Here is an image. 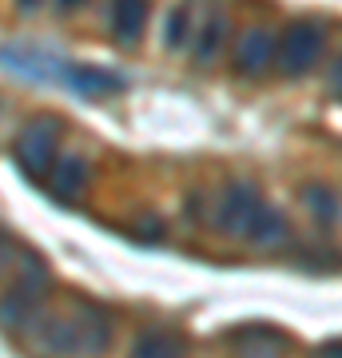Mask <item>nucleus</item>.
Returning <instances> with one entry per match:
<instances>
[{
  "instance_id": "39448f33",
  "label": "nucleus",
  "mask_w": 342,
  "mask_h": 358,
  "mask_svg": "<svg viewBox=\"0 0 342 358\" xmlns=\"http://www.w3.org/2000/svg\"><path fill=\"white\" fill-rule=\"evenodd\" d=\"M263 207V195H259V187L255 183H231L227 192H223V199H219V231H227V235H247V227H251L255 211Z\"/></svg>"
},
{
  "instance_id": "9b49d317",
  "label": "nucleus",
  "mask_w": 342,
  "mask_h": 358,
  "mask_svg": "<svg viewBox=\"0 0 342 358\" xmlns=\"http://www.w3.org/2000/svg\"><path fill=\"white\" fill-rule=\"evenodd\" d=\"M131 358H187V343L176 331H143L131 343Z\"/></svg>"
},
{
  "instance_id": "f257e3e1",
  "label": "nucleus",
  "mask_w": 342,
  "mask_h": 358,
  "mask_svg": "<svg viewBox=\"0 0 342 358\" xmlns=\"http://www.w3.org/2000/svg\"><path fill=\"white\" fill-rule=\"evenodd\" d=\"M112 331L104 310L80 303L76 315H52L40 322V346L56 358H80V355H100L108 346Z\"/></svg>"
},
{
  "instance_id": "2eb2a0df",
  "label": "nucleus",
  "mask_w": 342,
  "mask_h": 358,
  "mask_svg": "<svg viewBox=\"0 0 342 358\" xmlns=\"http://www.w3.org/2000/svg\"><path fill=\"white\" fill-rule=\"evenodd\" d=\"M80 4H84V0H56V8H60V13H72V8H80Z\"/></svg>"
},
{
  "instance_id": "ddd939ff",
  "label": "nucleus",
  "mask_w": 342,
  "mask_h": 358,
  "mask_svg": "<svg viewBox=\"0 0 342 358\" xmlns=\"http://www.w3.org/2000/svg\"><path fill=\"white\" fill-rule=\"evenodd\" d=\"M303 199H306V207H311V215H315L318 223H330V227H334V219H339V195L330 192V187L315 183V187L303 192Z\"/></svg>"
},
{
  "instance_id": "423d86ee",
  "label": "nucleus",
  "mask_w": 342,
  "mask_h": 358,
  "mask_svg": "<svg viewBox=\"0 0 342 358\" xmlns=\"http://www.w3.org/2000/svg\"><path fill=\"white\" fill-rule=\"evenodd\" d=\"M48 179V192L52 199H60V203H76L84 187H88V164L80 159V155H64V159H52V167L44 171Z\"/></svg>"
},
{
  "instance_id": "f03ea898",
  "label": "nucleus",
  "mask_w": 342,
  "mask_h": 358,
  "mask_svg": "<svg viewBox=\"0 0 342 358\" xmlns=\"http://www.w3.org/2000/svg\"><path fill=\"white\" fill-rule=\"evenodd\" d=\"M322 48H327V24L322 20H294L287 32H283L279 48H275V60L287 76H303L322 60Z\"/></svg>"
},
{
  "instance_id": "9d476101",
  "label": "nucleus",
  "mask_w": 342,
  "mask_h": 358,
  "mask_svg": "<svg viewBox=\"0 0 342 358\" xmlns=\"http://www.w3.org/2000/svg\"><path fill=\"white\" fill-rule=\"evenodd\" d=\"M68 88L80 92V96H112V92H124L127 80L120 72H104V68H68Z\"/></svg>"
},
{
  "instance_id": "f3484780",
  "label": "nucleus",
  "mask_w": 342,
  "mask_h": 358,
  "mask_svg": "<svg viewBox=\"0 0 342 358\" xmlns=\"http://www.w3.org/2000/svg\"><path fill=\"white\" fill-rule=\"evenodd\" d=\"M16 8L20 13H32V8H40V0H16Z\"/></svg>"
},
{
  "instance_id": "0eeeda50",
  "label": "nucleus",
  "mask_w": 342,
  "mask_h": 358,
  "mask_svg": "<svg viewBox=\"0 0 342 358\" xmlns=\"http://www.w3.org/2000/svg\"><path fill=\"white\" fill-rule=\"evenodd\" d=\"M143 24H148V0H112L108 28H112L120 48H136L143 36Z\"/></svg>"
},
{
  "instance_id": "6e6552de",
  "label": "nucleus",
  "mask_w": 342,
  "mask_h": 358,
  "mask_svg": "<svg viewBox=\"0 0 342 358\" xmlns=\"http://www.w3.org/2000/svg\"><path fill=\"white\" fill-rule=\"evenodd\" d=\"M287 235H291V227H287V215H283L279 207L263 203L259 211H255L251 227H247V235H243V239H251V243L263 247V251H275V247L287 243Z\"/></svg>"
},
{
  "instance_id": "1a4fd4ad",
  "label": "nucleus",
  "mask_w": 342,
  "mask_h": 358,
  "mask_svg": "<svg viewBox=\"0 0 342 358\" xmlns=\"http://www.w3.org/2000/svg\"><path fill=\"white\" fill-rule=\"evenodd\" d=\"M235 355L239 358H287V338L271 327H247L235 334Z\"/></svg>"
},
{
  "instance_id": "dca6fc26",
  "label": "nucleus",
  "mask_w": 342,
  "mask_h": 358,
  "mask_svg": "<svg viewBox=\"0 0 342 358\" xmlns=\"http://www.w3.org/2000/svg\"><path fill=\"white\" fill-rule=\"evenodd\" d=\"M4 259H8V235L0 231V267H4Z\"/></svg>"
},
{
  "instance_id": "7ed1b4c3",
  "label": "nucleus",
  "mask_w": 342,
  "mask_h": 358,
  "mask_svg": "<svg viewBox=\"0 0 342 358\" xmlns=\"http://www.w3.org/2000/svg\"><path fill=\"white\" fill-rule=\"evenodd\" d=\"M56 143H60V120L40 115V120H32V124L16 136L13 155L28 176H44L52 167V159H56Z\"/></svg>"
},
{
  "instance_id": "20e7f679",
  "label": "nucleus",
  "mask_w": 342,
  "mask_h": 358,
  "mask_svg": "<svg viewBox=\"0 0 342 358\" xmlns=\"http://www.w3.org/2000/svg\"><path fill=\"white\" fill-rule=\"evenodd\" d=\"M275 48H279V36L271 28H247L235 48H231V68L239 72L243 80H255L263 76L266 68L275 64Z\"/></svg>"
},
{
  "instance_id": "f8f14e48",
  "label": "nucleus",
  "mask_w": 342,
  "mask_h": 358,
  "mask_svg": "<svg viewBox=\"0 0 342 358\" xmlns=\"http://www.w3.org/2000/svg\"><path fill=\"white\" fill-rule=\"evenodd\" d=\"M223 44H227V16H223V13H211V16L199 24V36H195V60H199L203 68L215 64L219 52H223Z\"/></svg>"
},
{
  "instance_id": "4468645a",
  "label": "nucleus",
  "mask_w": 342,
  "mask_h": 358,
  "mask_svg": "<svg viewBox=\"0 0 342 358\" xmlns=\"http://www.w3.org/2000/svg\"><path fill=\"white\" fill-rule=\"evenodd\" d=\"M187 28H191V13L179 4V8H171L167 13V20H164V48H183L187 44Z\"/></svg>"
}]
</instances>
